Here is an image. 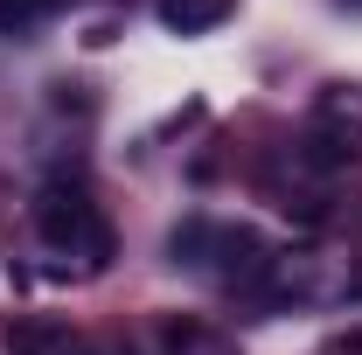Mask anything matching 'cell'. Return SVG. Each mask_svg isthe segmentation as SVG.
I'll return each mask as SVG.
<instances>
[{
    "mask_svg": "<svg viewBox=\"0 0 362 355\" xmlns=\"http://www.w3.org/2000/svg\"><path fill=\"white\" fill-rule=\"evenodd\" d=\"M70 0H0V35H28L35 21H49V14H63Z\"/></svg>",
    "mask_w": 362,
    "mask_h": 355,
    "instance_id": "cell-5",
    "label": "cell"
},
{
    "mask_svg": "<svg viewBox=\"0 0 362 355\" xmlns=\"http://www.w3.org/2000/svg\"><path fill=\"white\" fill-rule=\"evenodd\" d=\"M168 251H175V265L202 272V279H223V286H258L272 265L265 237L258 230H244V223H181L175 237H168Z\"/></svg>",
    "mask_w": 362,
    "mask_h": 355,
    "instance_id": "cell-1",
    "label": "cell"
},
{
    "mask_svg": "<svg viewBox=\"0 0 362 355\" xmlns=\"http://www.w3.org/2000/svg\"><path fill=\"white\" fill-rule=\"evenodd\" d=\"M230 7H237V0H160V21H168L175 35H209Z\"/></svg>",
    "mask_w": 362,
    "mask_h": 355,
    "instance_id": "cell-4",
    "label": "cell"
},
{
    "mask_svg": "<svg viewBox=\"0 0 362 355\" xmlns=\"http://www.w3.org/2000/svg\"><path fill=\"white\" fill-rule=\"evenodd\" d=\"M35 230H42L49 251H70V258H84V272H105L112 265V230L98 216V202H90L84 188H42L35 195Z\"/></svg>",
    "mask_w": 362,
    "mask_h": 355,
    "instance_id": "cell-2",
    "label": "cell"
},
{
    "mask_svg": "<svg viewBox=\"0 0 362 355\" xmlns=\"http://www.w3.org/2000/svg\"><path fill=\"white\" fill-rule=\"evenodd\" d=\"M14 355H90V342L70 334V327H49V320H21L14 327Z\"/></svg>",
    "mask_w": 362,
    "mask_h": 355,
    "instance_id": "cell-3",
    "label": "cell"
}]
</instances>
